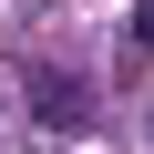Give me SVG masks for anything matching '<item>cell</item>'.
<instances>
[{
    "label": "cell",
    "mask_w": 154,
    "mask_h": 154,
    "mask_svg": "<svg viewBox=\"0 0 154 154\" xmlns=\"http://www.w3.org/2000/svg\"><path fill=\"white\" fill-rule=\"evenodd\" d=\"M21 82H31V113H41L51 134H82V123H93V93L72 82V72H51V62H31Z\"/></svg>",
    "instance_id": "6da1fadb"
},
{
    "label": "cell",
    "mask_w": 154,
    "mask_h": 154,
    "mask_svg": "<svg viewBox=\"0 0 154 154\" xmlns=\"http://www.w3.org/2000/svg\"><path fill=\"white\" fill-rule=\"evenodd\" d=\"M134 41H144V51H154V0H134Z\"/></svg>",
    "instance_id": "7a4b0ae2"
}]
</instances>
